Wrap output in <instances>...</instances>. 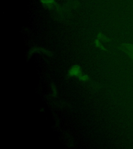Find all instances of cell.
Here are the masks:
<instances>
[{
  "instance_id": "cell-1",
  "label": "cell",
  "mask_w": 133,
  "mask_h": 149,
  "mask_svg": "<svg viewBox=\"0 0 133 149\" xmlns=\"http://www.w3.org/2000/svg\"><path fill=\"white\" fill-rule=\"evenodd\" d=\"M82 74V72L81 68L79 66L77 65H75L73 66H72L70 68L68 72V75L70 77H77V78H79Z\"/></svg>"
},
{
  "instance_id": "cell-2",
  "label": "cell",
  "mask_w": 133,
  "mask_h": 149,
  "mask_svg": "<svg viewBox=\"0 0 133 149\" xmlns=\"http://www.w3.org/2000/svg\"><path fill=\"white\" fill-rule=\"evenodd\" d=\"M78 78L82 81H87L89 79V76L87 74H83Z\"/></svg>"
},
{
  "instance_id": "cell-3",
  "label": "cell",
  "mask_w": 133,
  "mask_h": 149,
  "mask_svg": "<svg viewBox=\"0 0 133 149\" xmlns=\"http://www.w3.org/2000/svg\"><path fill=\"white\" fill-rule=\"evenodd\" d=\"M52 88H53V95L55 96L56 95V90L55 86H54V85H53L52 86Z\"/></svg>"
}]
</instances>
